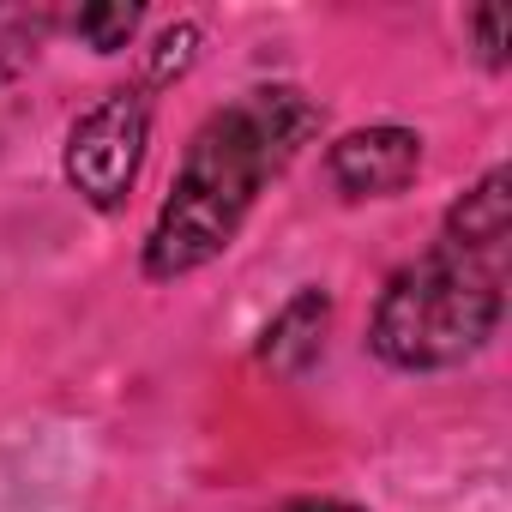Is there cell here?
<instances>
[{
  "instance_id": "obj_7",
  "label": "cell",
  "mask_w": 512,
  "mask_h": 512,
  "mask_svg": "<svg viewBox=\"0 0 512 512\" xmlns=\"http://www.w3.org/2000/svg\"><path fill=\"white\" fill-rule=\"evenodd\" d=\"M139 19H145V7H133V0H97V7H79L73 31H79L97 55H115V49H127V43H133Z\"/></svg>"
},
{
  "instance_id": "obj_2",
  "label": "cell",
  "mask_w": 512,
  "mask_h": 512,
  "mask_svg": "<svg viewBox=\"0 0 512 512\" xmlns=\"http://www.w3.org/2000/svg\"><path fill=\"white\" fill-rule=\"evenodd\" d=\"M500 314H506V266L440 241L404 272H392V284L380 290L368 320V350L404 374L458 368L500 332Z\"/></svg>"
},
{
  "instance_id": "obj_4",
  "label": "cell",
  "mask_w": 512,
  "mask_h": 512,
  "mask_svg": "<svg viewBox=\"0 0 512 512\" xmlns=\"http://www.w3.org/2000/svg\"><path fill=\"white\" fill-rule=\"evenodd\" d=\"M326 169L338 193L350 199H392L422 169V139L410 127H356L326 151Z\"/></svg>"
},
{
  "instance_id": "obj_9",
  "label": "cell",
  "mask_w": 512,
  "mask_h": 512,
  "mask_svg": "<svg viewBox=\"0 0 512 512\" xmlns=\"http://www.w3.org/2000/svg\"><path fill=\"white\" fill-rule=\"evenodd\" d=\"M470 31L482 37L488 67H500V61H506V13H500V7H482V13H470Z\"/></svg>"
},
{
  "instance_id": "obj_3",
  "label": "cell",
  "mask_w": 512,
  "mask_h": 512,
  "mask_svg": "<svg viewBox=\"0 0 512 512\" xmlns=\"http://www.w3.org/2000/svg\"><path fill=\"white\" fill-rule=\"evenodd\" d=\"M145 139H151V103L139 91H109L97 97L73 127H67V151L61 169L73 181V193L97 211H121L127 187L139 181L145 163Z\"/></svg>"
},
{
  "instance_id": "obj_8",
  "label": "cell",
  "mask_w": 512,
  "mask_h": 512,
  "mask_svg": "<svg viewBox=\"0 0 512 512\" xmlns=\"http://www.w3.org/2000/svg\"><path fill=\"white\" fill-rule=\"evenodd\" d=\"M193 55H199V31H193V25L163 31L157 61H151V79H175V73H187V67H193Z\"/></svg>"
},
{
  "instance_id": "obj_1",
  "label": "cell",
  "mask_w": 512,
  "mask_h": 512,
  "mask_svg": "<svg viewBox=\"0 0 512 512\" xmlns=\"http://www.w3.org/2000/svg\"><path fill=\"white\" fill-rule=\"evenodd\" d=\"M314 133H320V109L290 85H260L211 109L145 235V278L163 284L211 266L247 223L260 187L284 175Z\"/></svg>"
},
{
  "instance_id": "obj_10",
  "label": "cell",
  "mask_w": 512,
  "mask_h": 512,
  "mask_svg": "<svg viewBox=\"0 0 512 512\" xmlns=\"http://www.w3.org/2000/svg\"><path fill=\"white\" fill-rule=\"evenodd\" d=\"M290 512H362V506H344V500H302V506H290Z\"/></svg>"
},
{
  "instance_id": "obj_6",
  "label": "cell",
  "mask_w": 512,
  "mask_h": 512,
  "mask_svg": "<svg viewBox=\"0 0 512 512\" xmlns=\"http://www.w3.org/2000/svg\"><path fill=\"white\" fill-rule=\"evenodd\" d=\"M326 320H332V296H326V290L290 296L284 314H278V320L266 326V338H260V362L278 368V374H302V368L320 356V344H326Z\"/></svg>"
},
{
  "instance_id": "obj_5",
  "label": "cell",
  "mask_w": 512,
  "mask_h": 512,
  "mask_svg": "<svg viewBox=\"0 0 512 512\" xmlns=\"http://www.w3.org/2000/svg\"><path fill=\"white\" fill-rule=\"evenodd\" d=\"M440 241H452L464 253H482V260H500L506 266V241H512V175L506 169H488L446 211V235Z\"/></svg>"
}]
</instances>
